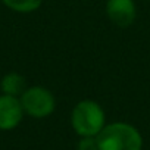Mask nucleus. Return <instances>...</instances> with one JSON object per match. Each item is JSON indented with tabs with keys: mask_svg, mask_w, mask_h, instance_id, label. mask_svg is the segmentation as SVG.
<instances>
[{
	"mask_svg": "<svg viewBox=\"0 0 150 150\" xmlns=\"http://www.w3.org/2000/svg\"><path fill=\"white\" fill-rule=\"evenodd\" d=\"M106 12L109 19L118 27H129L135 19V3L132 0H108Z\"/></svg>",
	"mask_w": 150,
	"mask_h": 150,
	"instance_id": "39448f33",
	"label": "nucleus"
},
{
	"mask_svg": "<svg viewBox=\"0 0 150 150\" xmlns=\"http://www.w3.org/2000/svg\"><path fill=\"white\" fill-rule=\"evenodd\" d=\"M77 150H99L96 137H81L77 144Z\"/></svg>",
	"mask_w": 150,
	"mask_h": 150,
	"instance_id": "6e6552de",
	"label": "nucleus"
},
{
	"mask_svg": "<svg viewBox=\"0 0 150 150\" xmlns=\"http://www.w3.org/2000/svg\"><path fill=\"white\" fill-rule=\"evenodd\" d=\"M3 94L8 96H13V97H21L24 94V91L27 90V81L18 72H9L2 78L0 83Z\"/></svg>",
	"mask_w": 150,
	"mask_h": 150,
	"instance_id": "423d86ee",
	"label": "nucleus"
},
{
	"mask_svg": "<svg viewBox=\"0 0 150 150\" xmlns=\"http://www.w3.org/2000/svg\"><path fill=\"white\" fill-rule=\"evenodd\" d=\"M43 0H3V3L15 11V12H21V13H28V12H34L41 6Z\"/></svg>",
	"mask_w": 150,
	"mask_h": 150,
	"instance_id": "0eeeda50",
	"label": "nucleus"
},
{
	"mask_svg": "<svg viewBox=\"0 0 150 150\" xmlns=\"http://www.w3.org/2000/svg\"><path fill=\"white\" fill-rule=\"evenodd\" d=\"M105 119V110L93 100L77 103L71 115L72 128L80 137H96L106 125Z\"/></svg>",
	"mask_w": 150,
	"mask_h": 150,
	"instance_id": "f03ea898",
	"label": "nucleus"
},
{
	"mask_svg": "<svg viewBox=\"0 0 150 150\" xmlns=\"http://www.w3.org/2000/svg\"><path fill=\"white\" fill-rule=\"evenodd\" d=\"M99 150H143L140 131L127 122H113L103 127L96 135Z\"/></svg>",
	"mask_w": 150,
	"mask_h": 150,
	"instance_id": "f257e3e1",
	"label": "nucleus"
},
{
	"mask_svg": "<svg viewBox=\"0 0 150 150\" xmlns=\"http://www.w3.org/2000/svg\"><path fill=\"white\" fill-rule=\"evenodd\" d=\"M24 113H28L33 118H46L53 113L56 102L53 94L44 87H30L19 97Z\"/></svg>",
	"mask_w": 150,
	"mask_h": 150,
	"instance_id": "7ed1b4c3",
	"label": "nucleus"
},
{
	"mask_svg": "<svg viewBox=\"0 0 150 150\" xmlns=\"http://www.w3.org/2000/svg\"><path fill=\"white\" fill-rule=\"evenodd\" d=\"M24 118V109L19 97L2 94L0 96V129L11 131L16 128Z\"/></svg>",
	"mask_w": 150,
	"mask_h": 150,
	"instance_id": "20e7f679",
	"label": "nucleus"
}]
</instances>
